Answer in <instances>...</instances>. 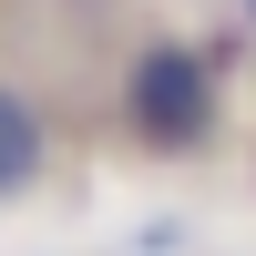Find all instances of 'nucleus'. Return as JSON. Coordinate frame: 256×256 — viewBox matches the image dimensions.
I'll list each match as a JSON object with an SVG mask.
<instances>
[{"label": "nucleus", "mask_w": 256, "mask_h": 256, "mask_svg": "<svg viewBox=\"0 0 256 256\" xmlns=\"http://www.w3.org/2000/svg\"><path fill=\"white\" fill-rule=\"evenodd\" d=\"M123 123L144 154H205L216 144V62L195 41H144L123 62Z\"/></svg>", "instance_id": "1"}, {"label": "nucleus", "mask_w": 256, "mask_h": 256, "mask_svg": "<svg viewBox=\"0 0 256 256\" xmlns=\"http://www.w3.org/2000/svg\"><path fill=\"white\" fill-rule=\"evenodd\" d=\"M41 164H52V123H41V102L20 92L10 72H0V205H10V195H31V184H41Z\"/></svg>", "instance_id": "2"}, {"label": "nucleus", "mask_w": 256, "mask_h": 256, "mask_svg": "<svg viewBox=\"0 0 256 256\" xmlns=\"http://www.w3.org/2000/svg\"><path fill=\"white\" fill-rule=\"evenodd\" d=\"M246 20H256V0H246Z\"/></svg>", "instance_id": "3"}]
</instances>
